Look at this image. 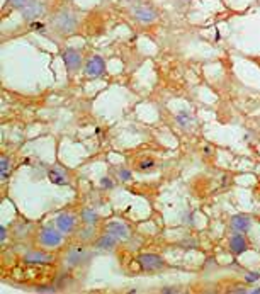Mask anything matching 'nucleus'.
<instances>
[{"label":"nucleus","instance_id":"nucleus-4","mask_svg":"<svg viewBox=\"0 0 260 294\" xmlns=\"http://www.w3.org/2000/svg\"><path fill=\"white\" fill-rule=\"evenodd\" d=\"M63 241V233L60 230H55L51 226H46L39 233V243L46 248H56Z\"/></svg>","mask_w":260,"mask_h":294},{"label":"nucleus","instance_id":"nucleus-21","mask_svg":"<svg viewBox=\"0 0 260 294\" xmlns=\"http://www.w3.org/2000/svg\"><path fill=\"white\" fill-rule=\"evenodd\" d=\"M7 2H9V5H12L14 9H19L20 10L27 3V0H7Z\"/></svg>","mask_w":260,"mask_h":294},{"label":"nucleus","instance_id":"nucleus-8","mask_svg":"<svg viewBox=\"0 0 260 294\" xmlns=\"http://www.w3.org/2000/svg\"><path fill=\"white\" fill-rule=\"evenodd\" d=\"M133 17L143 24H151L157 20V12H155V9H151L150 5L140 3V5L133 7Z\"/></svg>","mask_w":260,"mask_h":294},{"label":"nucleus","instance_id":"nucleus-12","mask_svg":"<svg viewBox=\"0 0 260 294\" xmlns=\"http://www.w3.org/2000/svg\"><path fill=\"white\" fill-rule=\"evenodd\" d=\"M106 231L111 233L112 237H116L117 240H128L130 238V230L124 223H119V221H109L106 224Z\"/></svg>","mask_w":260,"mask_h":294},{"label":"nucleus","instance_id":"nucleus-18","mask_svg":"<svg viewBox=\"0 0 260 294\" xmlns=\"http://www.w3.org/2000/svg\"><path fill=\"white\" fill-rule=\"evenodd\" d=\"M177 121H179V124L182 128H187V126H190V123H192V117H190V114L187 112V110H182V112L177 116Z\"/></svg>","mask_w":260,"mask_h":294},{"label":"nucleus","instance_id":"nucleus-5","mask_svg":"<svg viewBox=\"0 0 260 294\" xmlns=\"http://www.w3.org/2000/svg\"><path fill=\"white\" fill-rule=\"evenodd\" d=\"M61 58H63V63L70 75H74L75 72L80 70L82 61H84L82 53L78 50H75V48H67V50L63 51V55H61Z\"/></svg>","mask_w":260,"mask_h":294},{"label":"nucleus","instance_id":"nucleus-17","mask_svg":"<svg viewBox=\"0 0 260 294\" xmlns=\"http://www.w3.org/2000/svg\"><path fill=\"white\" fill-rule=\"evenodd\" d=\"M155 165H157V162H155L151 157H148V158H143V160L138 162L136 168L140 172H151V170H155Z\"/></svg>","mask_w":260,"mask_h":294},{"label":"nucleus","instance_id":"nucleus-2","mask_svg":"<svg viewBox=\"0 0 260 294\" xmlns=\"http://www.w3.org/2000/svg\"><path fill=\"white\" fill-rule=\"evenodd\" d=\"M44 12H46V5H44V2H41V0H27L26 5L20 9V16H22V19L27 20V22L37 20L41 16H44Z\"/></svg>","mask_w":260,"mask_h":294},{"label":"nucleus","instance_id":"nucleus-1","mask_svg":"<svg viewBox=\"0 0 260 294\" xmlns=\"http://www.w3.org/2000/svg\"><path fill=\"white\" fill-rule=\"evenodd\" d=\"M78 26V17L70 7H61L60 10L53 14L51 17V29L55 31L60 36H68V34H74L75 29Z\"/></svg>","mask_w":260,"mask_h":294},{"label":"nucleus","instance_id":"nucleus-22","mask_svg":"<svg viewBox=\"0 0 260 294\" xmlns=\"http://www.w3.org/2000/svg\"><path fill=\"white\" fill-rule=\"evenodd\" d=\"M245 279H247L248 282H255V281H259V279H260V274H259V272H248V274L245 276Z\"/></svg>","mask_w":260,"mask_h":294},{"label":"nucleus","instance_id":"nucleus-10","mask_svg":"<svg viewBox=\"0 0 260 294\" xmlns=\"http://www.w3.org/2000/svg\"><path fill=\"white\" fill-rule=\"evenodd\" d=\"M117 241L119 240H117L116 237H112V235L106 231V233H102L99 238H97L93 247H95L99 252H112L114 248L117 247Z\"/></svg>","mask_w":260,"mask_h":294},{"label":"nucleus","instance_id":"nucleus-15","mask_svg":"<svg viewBox=\"0 0 260 294\" xmlns=\"http://www.w3.org/2000/svg\"><path fill=\"white\" fill-rule=\"evenodd\" d=\"M48 181H50L51 184H56V185H68L67 174H65L61 168H56V167L48 170Z\"/></svg>","mask_w":260,"mask_h":294},{"label":"nucleus","instance_id":"nucleus-6","mask_svg":"<svg viewBox=\"0 0 260 294\" xmlns=\"http://www.w3.org/2000/svg\"><path fill=\"white\" fill-rule=\"evenodd\" d=\"M90 257H92V254H90L87 248L75 245V247H72L70 250L67 252V264L70 265V267H78V265L87 264V262L90 260Z\"/></svg>","mask_w":260,"mask_h":294},{"label":"nucleus","instance_id":"nucleus-19","mask_svg":"<svg viewBox=\"0 0 260 294\" xmlns=\"http://www.w3.org/2000/svg\"><path fill=\"white\" fill-rule=\"evenodd\" d=\"M131 177H133L131 170H128V168H117V179H119V181L128 182L131 181Z\"/></svg>","mask_w":260,"mask_h":294},{"label":"nucleus","instance_id":"nucleus-14","mask_svg":"<svg viewBox=\"0 0 260 294\" xmlns=\"http://www.w3.org/2000/svg\"><path fill=\"white\" fill-rule=\"evenodd\" d=\"M22 260L26 262V264H50V262H53V257H51L50 254H44V252L41 250H31L27 252V254H24Z\"/></svg>","mask_w":260,"mask_h":294},{"label":"nucleus","instance_id":"nucleus-16","mask_svg":"<svg viewBox=\"0 0 260 294\" xmlns=\"http://www.w3.org/2000/svg\"><path fill=\"white\" fill-rule=\"evenodd\" d=\"M80 218L87 226H95L97 221H99V214H97L93 209H84L80 213Z\"/></svg>","mask_w":260,"mask_h":294},{"label":"nucleus","instance_id":"nucleus-3","mask_svg":"<svg viewBox=\"0 0 260 294\" xmlns=\"http://www.w3.org/2000/svg\"><path fill=\"white\" fill-rule=\"evenodd\" d=\"M138 264H140L141 271H147V272H158L167 267L165 260L157 254H141L140 257H138Z\"/></svg>","mask_w":260,"mask_h":294},{"label":"nucleus","instance_id":"nucleus-7","mask_svg":"<svg viewBox=\"0 0 260 294\" xmlns=\"http://www.w3.org/2000/svg\"><path fill=\"white\" fill-rule=\"evenodd\" d=\"M84 72L87 77L90 78H97L106 72V61H104L102 56H90L89 60L85 61V67H84Z\"/></svg>","mask_w":260,"mask_h":294},{"label":"nucleus","instance_id":"nucleus-13","mask_svg":"<svg viewBox=\"0 0 260 294\" xmlns=\"http://www.w3.org/2000/svg\"><path fill=\"white\" fill-rule=\"evenodd\" d=\"M75 224H77V218L70 213H61L56 216V228L61 233H70L74 231Z\"/></svg>","mask_w":260,"mask_h":294},{"label":"nucleus","instance_id":"nucleus-27","mask_svg":"<svg viewBox=\"0 0 260 294\" xmlns=\"http://www.w3.org/2000/svg\"><path fill=\"white\" fill-rule=\"evenodd\" d=\"M190 0H177V3H180V5H186V3H189Z\"/></svg>","mask_w":260,"mask_h":294},{"label":"nucleus","instance_id":"nucleus-20","mask_svg":"<svg viewBox=\"0 0 260 294\" xmlns=\"http://www.w3.org/2000/svg\"><path fill=\"white\" fill-rule=\"evenodd\" d=\"M9 165H10V158L5 157V155H2V158H0V172L9 170Z\"/></svg>","mask_w":260,"mask_h":294},{"label":"nucleus","instance_id":"nucleus-9","mask_svg":"<svg viewBox=\"0 0 260 294\" xmlns=\"http://www.w3.org/2000/svg\"><path fill=\"white\" fill-rule=\"evenodd\" d=\"M228 247H230V252L233 255H241L248 250V241H247V238H245L243 233H235L230 237Z\"/></svg>","mask_w":260,"mask_h":294},{"label":"nucleus","instance_id":"nucleus-24","mask_svg":"<svg viewBox=\"0 0 260 294\" xmlns=\"http://www.w3.org/2000/svg\"><path fill=\"white\" fill-rule=\"evenodd\" d=\"M100 185H102V187H106V189H111L112 187V182H111V179L109 177H104L102 181H100Z\"/></svg>","mask_w":260,"mask_h":294},{"label":"nucleus","instance_id":"nucleus-25","mask_svg":"<svg viewBox=\"0 0 260 294\" xmlns=\"http://www.w3.org/2000/svg\"><path fill=\"white\" fill-rule=\"evenodd\" d=\"M160 293H162V294H173V293H179V291H177L175 288H164Z\"/></svg>","mask_w":260,"mask_h":294},{"label":"nucleus","instance_id":"nucleus-26","mask_svg":"<svg viewBox=\"0 0 260 294\" xmlns=\"http://www.w3.org/2000/svg\"><path fill=\"white\" fill-rule=\"evenodd\" d=\"M5 237H7V233H5V226H0V240H5Z\"/></svg>","mask_w":260,"mask_h":294},{"label":"nucleus","instance_id":"nucleus-23","mask_svg":"<svg viewBox=\"0 0 260 294\" xmlns=\"http://www.w3.org/2000/svg\"><path fill=\"white\" fill-rule=\"evenodd\" d=\"M36 291H37V293H55L56 289L51 288V286H37Z\"/></svg>","mask_w":260,"mask_h":294},{"label":"nucleus","instance_id":"nucleus-11","mask_svg":"<svg viewBox=\"0 0 260 294\" xmlns=\"http://www.w3.org/2000/svg\"><path fill=\"white\" fill-rule=\"evenodd\" d=\"M230 226L231 230L237 231V233H247L252 228V220L247 214H235L230 220Z\"/></svg>","mask_w":260,"mask_h":294}]
</instances>
